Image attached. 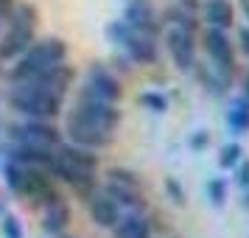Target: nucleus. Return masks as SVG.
<instances>
[{
	"label": "nucleus",
	"mask_w": 249,
	"mask_h": 238,
	"mask_svg": "<svg viewBox=\"0 0 249 238\" xmlns=\"http://www.w3.org/2000/svg\"><path fill=\"white\" fill-rule=\"evenodd\" d=\"M53 177H59L62 182H68L81 199H87L95 191V177H98V157L95 151L81 146H59L56 160H53Z\"/></svg>",
	"instance_id": "f257e3e1"
},
{
	"label": "nucleus",
	"mask_w": 249,
	"mask_h": 238,
	"mask_svg": "<svg viewBox=\"0 0 249 238\" xmlns=\"http://www.w3.org/2000/svg\"><path fill=\"white\" fill-rule=\"evenodd\" d=\"M65 56H68V45H65L62 37L34 39V45L28 48L23 56H17L14 68L9 70V79H12L14 84L28 81V79H34L36 73H42V70L53 68L59 62H65Z\"/></svg>",
	"instance_id": "f03ea898"
},
{
	"label": "nucleus",
	"mask_w": 249,
	"mask_h": 238,
	"mask_svg": "<svg viewBox=\"0 0 249 238\" xmlns=\"http://www.w3.org/2000/svg\"><path fill=\"white\" fill-rule=\"evenodd\" d=\"M107 42H112L115 48L124 51V56L135 65H154L157 62V42L154 37H146L140 31H132L124 20H112L104 28Z\"/></svg>",
	"instance_id": "7ed1b4c3"
},
{
	"label": "nucleus",
	"mask_w": 249,
	"mask_h": 238,
	"mask_svg": "<svg viewBox=\"0 0 249 238\" xmlns=\"http://www.w3.org/2000/svg\"><path fill=\"white\" fill-rule=\"evenodd\" d=\"M9 104L23 118H39V121H53L62 112V98L48 95L36 87H28V84H14L9 92Z\"/></svg>",
	"instance_id": "20e7f679"
},
{
	"label": "nucleus",
	"mask_w": 249,
	"mask_h": 238,
	"mask_svg": "<svg viewBox=\"0 0 249 238\" xmlns=\"http://www.w3.org/2000/svg\"><path fill=\"white\" fill-rule=\"evenodd\" d=\"M12 140L25 143V146H39V148H59L62 146V132L53 121H39V118H25L23 124L12 126Z\"/></svg>",
	"instance_id": "39448f33"
},
{
	"label": "nucleus",
	"mask_w": 249,
	"mask_h": 238,
	"mask_svg": "<svg viewBox=\"0 0 249 238\" xmlns=\"http://www.w3.org/2000/svg\"><path fill=\"white\" fill-rule=\"evenodd\" d=\"M70 115H76V118H81V121L98 126V129L109 132V135L121 126V110H118L115 104L98 101V98L81 95V92H79V101H76V107H73V112H70Z\"/></svg>",
	"instance_id": "423d86ee"
},
{
	"label": "nucleus",
	"mask_w": 249,
	"mask_h": 238,
	"mask_svg": "<svg viewBox=\"0 0 249 238\" xmlns=\"http://www.w3.org/2000/svg\"><path fill=\"white\" fill-rule=\"evenodd\" d=\"M81 95H90V98H98V101H109L118 104L124 98V84L115 79L104 65H90L87 73H84V84H81Z\"/></svg>",
	"instance_id": "0eeeda50"
},
{
	"label": "nucleus",
	"mask_w": 249,
	"mask_h": 238,
	"mask_svg": "<svg viewBox=\"0 0 249 238\" xmlns=\"http://www.w3.org/2000/svg\"><path fill=\"white\" fill-rule=\"evenodd\" d=\"M73 81H76V70L70 68V65H65V62H59V65L42 70V73H36L34 79L20 81V84L36 87V90L48 92V95H56V98L65 101V95H68V90L73 87Z\"/></svg>",
	"instance_id": "6e6552de"
},
{
	"label": "nucleus",
	"mask_w": 249,
	"mask_h": 238,
	"mask_svg": "<svg viewBox=\"0 0 249 238\" xmlns=\"http://www.w3.org/2000/svg\"><path fill=\"white\" fill-rule=\"evenodd\" d=\"M65 135L73 146H81V148H90V151H98V148H107L112 143V135L109 132H104L98 126L87 124V121H81L76 115H68V121H65Z\"/></svg>",
	"instance_id": "1a4fd4ad"
},
{
	"label": "nucleus",
	"mask_w": 249,
	"mask_h": 238,
	"mask_svg": "<svg viewBox=\"0 0 249 238\" xmlns=\"http://www.w3.org/2000/svg\"><path fill=\"white\" fill-rule=\"evenodd\" d=\"M204 51H207V56H210L215 70H221L224 76H232V70H235V56H232V45H230L227 31L207 25V31H204Z\"/></svg>",
	"instance_id": "9d476101"
},
{
	"label": "nucleus",
	"mask_w": 249,
	"mask_h": 238,
	"mask_svg": "<svg viewBox=\"0 0 249 238\" xmlns=\"http://www.w3.org/2000/svg\"><path fill=\"white\" fill-rule=\"evenodd\" d=\"M132 31H140L146 37H154L162 31V23L157 20L154 3H124V17H121Z\"/></svg>",
	"instance_id": "9b49d317"
},
{
	"label": "nucleus",
	"mask_w": 249,
	"mask_h": 238,
	"mask_svg": "<svg viewBox=\"0 0 249 238\" xmlns=\"http://www.w3.org/2000/svg\"><path fill=\"white\" fill-rule=\"evenodd\" d=\"M6 160H14L20 165L28 168H39L51 174L53 168V160H56V148H39V146H25V143H12L6 148Z\"/></svg>",
	"instance_id": "f8f14e48"
},
{
	"label": "nucleus",
	"mask_w": 249,
	"mask_h": 238,
	"mask_svg": "<svg viewBox=\"0 0 249 238\" xmlns=\"http://www.w3.org/2000/svg\"><path fill=\"white\" fill-rule=\"evenodd\" d=\"M165 45L168 54L174 59V65L179 70H193L196 65V42H193L191 31H182V28H171L165 34Z\"/></svg>",
	"instance_id": "ddd939ff"
},
{
	"label": "nucleus",
	"mask_w": 249,
	"mask_h": 238,
	"mask_svg": "<svg viewBox=\"0 0 249 238\" xmlns=\"http://www.w3.org/2000/svg\"><path fill=\"white\" fill-rule=\"evenodd\" d=\"M87 210H90V219L95 221L98 227H107V230H112L118 224V219H121V207L107 196L104 191H92L87 199Z\"/></svg>",
	"instance_id": "4468645a"
},
{
	"label": "nucleus",
	"mask_w": 249,
	"mask_h": 238,
	"mask_svg": "<svg viewBox=\"0 0 249 238\" xmlns=\"http://www.w3.org/2000/svg\"><path fill=\"white\" fill-rule=\"evenodd\" d=\"M104 193H107L118 207H126V210H132V213L146 210V196H143V191H140V185H118V182H107Z\"/></svg>",
	"instance_id": "2eb2a0df"
},
{
	"label": "nucleus",
	"mask_w": 249,
	"mask_h": 238,
	"mask_svg": "<svg viewBox=\"0 0 249 238\" xmlns=\"http://www.w3.org/2000/svg\"><path fill=\"white\" fill-rule=\"evenodd\" d=\"M202 17H204V23L210 25V28H221V31H227V28L232 25L235 12H232L230 0H207V3L202 6Z\"/></svg>",
	"instance_id": "dca6fc26"
},
{
	"label": "nucleus",
	"mask_w": 249,
	"mask_h": 238,
	"mask_svg": "<svg viewBox=\"0 0 249 238\" xmlns=\"http://www.w3.org/2000/svg\"><path fill=\"white\" fill-rule=\"evenodd\" d=\"M112 230H115V238H151V224L140 213L121 216Z\"/></svg>",
	"instance_id": "f3484780"
},
{
	"label": "nucleus",
	"mask_w": 249,
	"mask_h": 238,
	"mask_svg": "<svg viewBox=\"0 0 249 238\" xmlns=\"http://www.w3.org/2000/svg\"><path fill=\"white\" fill-rule=\"evenodd\" d=\"M193 73H196V79L202 84L207 92H213V95H224L227 87H230V79L232 76H224L221 70H215L213 65L207 68V65H193Z\"/></svg>",
	"instance_id": "a211bd4d"
},
{
	"label": "nucleus",
	"mask_w": 249,
	"mask_h": 238,
	"mask_svg": "<svg viewBox=\"0 0 249 238\" xmlns=\"http://www.w3.org/2000/svg\"><path fill=\"white\" fill-rule=\"evenodd\" d=\"M227 126L232 135H247L249 132V98L238 95L230 101V110H227Z\"/></svg>",
	"instance_id": "6ab92c4d"
},
{
	"label": "nucleus",
	"mask_w": 249,
	"mask_h": 238,
	"mask_svg": "<svg viewBox=\"0 0 249 238\" xmlns=\"http://www.w3.org/2000/svg\"><path fill=\"white\" fill-rule=\"evenodd\" d=\"M162 23H171V28H182V31H191L193 34L199 28V14L179 6V3H171L165 9V14H162Z\"/></svg>",
	"instance_id": "aec40b11"
},
{
	"label": "nucleus",
	"mask_w": 249,
	"mask_h": 238,
	"mask_svg": "<svg viewBox=\"0 0 249 238\" xmlns=\"http://www.w3.org/2000/svg\"><path fill=\"white\" fill-rule=\"evenodd\" d=\"M3 180L12 188V193H17V196L25 199V191H28V165H20L14 160H6L3 163Z\"/></svg>",
	"instance_id": "412c9836"
},
{
	"label": "nucleus",
	"mask_w": 249,
	"mask_h": 238,
	"mask_svg": "<svg viewBox=\"0 0 249 238\" xmlns=\"http://www.w3.org/2000/svg\"><path fill=\"white\" fill-rule=\"evenodd\" d=\"M70 221V207L65 202L59 204H51L45 207V216H42V230H45L48 236H59Z\"/></svg>",
	"instance_id": "4be33fe9"
},
{
	"label": "nucleus",
	"mask_w": 249,
	"mask_h": 238,
	"mask_svg": "<svg viewBox=\"0 0 249 238\" xmlns=\"http://www.w3.org/2000/svg\"><path fill=\"white\" fill-rule=\"evenodd\" d=\"M9 25L36 31V25H39V9H36L34 3H14L12 14H9Z\"/></svg>",
	"instance_id": "5701e85b"
},
{
	"label": "nucleus",
	"mask_w": 249,
	"mask_h": 238,
	"mask_svg": "<svg viewBox=\"0 0 249 238\" xmlns=\"http://www.w3.org/2000/svg\"><path fill=\"white\" fill-rule=\"evenodd\" d=\"M137 104H140L143 110H148V112H154V115L168 112V98H165L162 92H140V95H137Z\"/></svg>",
	"instance_id": "b1692460"
},
{
	"label": "nucleus",
	"mask_w": 249,
	"mask_h": 238,
	"mask_svg": "<svg viewBox=\"0 0 249 238\" xmlns=\"http://www.w3.org/2000/svg\"><path fill=\"white\" fill-rule=\"evenodd\" d=\"M241 154H244V148H241V143H227V146H221V154H218V165L221 168H235L238 160H241Z\"/></svg>",
	"instance_id": "393cba45"
},
{
	"label": "nucleus",
	"mask_w": 249,
	"mask_h": 238,
	"mask_svg": "<svg viewBox=\"0 0 249 238\" xmlns=\"http://www.w3.org/2000/svg\"><path fill=\"white\" fill-rule=\"evenodd\" d=\"M207 199H210V204L213 207H221L227 199V182L221 180V177H213V180L207 182Z\"/></svg>",
	"instance_id": "a878e982"
},
{
	"label": "nucleus",
	"mask_w": 249,
	"mask_h": 238,
	"mask_svg": "<svg viewBox=\"0 0 249 238\" xmlns=\"http://www.w3.org/2000/svg\"><path fill=\"white\" fill-rule=\"evenodd\" d=\"M0 230H3L6 238H23V224L12 213H0Z\"/></svg>",
	"instance_id": "bb28decb"
},
{
	"label": "nucleus",
	"mask_w": 249,
	"mask_h": 238,
	"mask_svg": "<svg viewBox=\"0 0 249 238\" xmlns=\"http://www.w3.org/2000/svg\"><path fill=\"white\" fill-rule=\"evenodd\" d=\"M107 182H118V185H140V177L129 168H109L107 171Z\"/></svg>",
	"instance_id": "cd10ccee"
},
{
	"label": "nucleus",
	"mask_w": 249,
	"mask_h": 238,
	"mask_svg": "<svg viewBox=\"0 0 249 238\" xmlns=\"http://www.w3.org/2000/svg\"><path fill=\"white\" fill-rule=\"evenodd\" d=\"M165 193H168L171 202L179 204V207L188 202V193H185V188L179 185V180H177V177H168V180H165Z\"/></svg>",
	"instance_id": "c85d7f7f"
},
{
	"label": "nucleus",
	"mask_w": 249,
	"mask_h": 238,
	"mask_svg": "<svg viewBox=\"0 0 249 238\" xmlns=\"http://www.w3.org/2000/svg\"><path fill=\"white\" fill-rule=\"evenodd\" d=\"M210 146V135H207V129H196L191 135V148L193 151H204V148Z\"/></svg>",
	"instance_id": "c756f323"
},
{
	"label": "nucleus",
	"mask_w": 249,
	"mask_h": 238,
	"mask_svg": "<svg viewBox=\"0 0 249 238\" xmlns=\"http://www.w3.org/2000/svg\"><path fill=\"white\" fill-rule=\"evenodd\" d=\"M235 185H238V188H249V160H238V165H235Z\"/></svg>",
	"instance_id": "7c9ffc66"
},
{
	"label": "nucleus",
	"mask_w": 249,
	"mask_h": 238,
	"mask_svg": "<svg viewBox=\"0 0 249 238\" xmlns=\"http://www.w3.org/2000/svg\"><path fill=\"white\" fill-rule=\"evenodd\" d=\"M238 45H241V51L249 56V25H244V28L238 31Z\"/></svg>",
	"instance_id": "2f4dec72"
},
{
	"label": "nucleus",
	"mask_w": 249,
	"mask_h": 238,
	"mask_svg": "<svg viewBox=\"0 0 249 238\" xmlns=\"http://www.w3.org/2000/svg\"><path fill=\"white\" fill-rule=\"evenodd\" d=\"M14 9V0H0V25L9 20V14H12Z\"/></svg>",
	"instance_id": "473e14b6"
},
{
	"label": "nucleus",
	"mask_w": 249,
	"mask_h": 238,
	"mask_svg": "<svg viewBox=\"0 0 249 238\" xmlns=\"http://www.w3.org/2000/svg\"><path fill=\"white\" fill-rule=\"evenodd\" d=\"M174 3H179V6H185V9H191V12L199 14V0H174Z\"/></svg>",
	"instance_id": "72a5a7b5"
},
{
	"label": "nucleus",
	"mask_w": 249,
	"mask_h": 238,
	"mask_svg": "<svg viewBox=\"0 0 249 238\" xmlns=\"http://www.w3.org/2000/svg\"><path fill=\"white\" fill-rule=\"evenodd\" d=\"M241 95H244V98H249V70L244 73V92H241Z\"/></svg>",
	"instance_id": "f704fd0d"
},
{
	"label": "nucleus",
	"mask_w": 249,
	"mask_h": 238,
	"mask_svg": "<svg viewBox=\"0 0 249 238\" xmlns=\"http://www.w3.org/2000/svg\"><path fill=\"white\" fill-rule=\"evenodd\" d=\"M241 3V12H244V17L249 20V0H238Z\"/></svg>",
	"instance_id": "c9c22d12"
},
{
	"label": "nucleus",
	"mask_w": 249,
	"mask_h": 238,
	"mask_svg": "<svg viewBox=\"0 0 249 238\" xmlns=\"http://www.w3.org/2000/svg\"><path fill=\"white\" fill-rule=\"evenodd\" d=\"M241 204H244V210H249V188H244V199H241Z\"/></svg>",
	"instance_id": "e433bc0d"
},
{
	"label": "nucleus",
	"mask_w": 249,
	"mask_h": 238,
	"mask_svg": "<svg viewBox=\"0 0 249 238\" xmlns=\"http://www.w3.org/2000/svg\"><path fill=\"white\" fill-rule=\"evenodd\" d=\"M124 3H151V0H124Z\"/></svg>",
	"instance_id": "4c0bfd02"
},
{
	"label": "nucleus",
	"mask_w": 249,
	"mask_h": 238,
	"mask_svg": "<svg viewBox=\"0 0 249 238\" xmlns=\"http://www.w3.org/2000/svg\"><path fill=\"white\" fill-rule=\"evenodd\" d=\"M59 238H73V236H59Z\"/></svg>",
	"instance_id": "58836bf2"
},
{
	"label": "nucleus",
	"mask_w": 249,
	"mask_h": 238,
	"mask_svg": "<svg viewBox=\"0 0 249 238\" xmlns=\"http://www.w3.org/2000/svg\"><path fill=\"white\" fill-rule=\"evenodd\" d=\"M0 213H3V204H0Z\"/></svg>",
	"instance_id": "ea45409f"
},
{
	"label": "nucleus",
	"mask_w": 249,
	"mask_h": 238,
	"mask_svg": "<svg viewBox=\"0 0 249 238\" xmlns=\"http://www.w3.org/2000/svg\"><path fill=\"white\" fill-rule=\"evenodd\" d=\"M0 28H3V25H0Z\"/></svg>",
	"instance_id": "a19ab883"
}]
</instances>
